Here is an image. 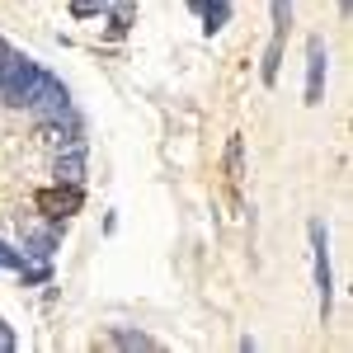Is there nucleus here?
Listing matches in <instances>:
<instances>
[{
	"mask_svg": "<svg viewBox=\"0 0 353 353\" xmlns=\"http://www.w3.org/2000/svg\"><path fill=\"white\" fill-rule=\"evenodd\" d=\"M38 61H28V57L10 52V48H0V104H10V109H24L28 90L38 81Z\"/></svg>",
	"mask_w": 353,
	"mask_h": 353,
	"instance_id": "f257e3e1",
	"label": "nucleus"
},
{
	"mask_svg": "<svg viewBox=\"0 0 353 353\" xmlns=\"http://www.w3.org/2000/svg\"><path fill=\"white\" fill-rule=\"evenodd\" d=\"M24 109H33L38 118H61V113H71V94H66V85L57 81V76H48V71H38V81H33V90H28Z\"/></svg>",
	"mask_w": 353,
	"mask_h": 353,
	"instance_id": "f03ea898",
	"label": "nucleus"
},
{
	"mask_svg": "<svg viewBox=\"0 0 353 353\" xmlns=\"http://www.w3.org/2000/svg\"><path fill=\"white\" fill-rule=\"evenodd\" d=\"M311 259H316V288H321V316H330L334 306V278H330V236H325V221H311Z\"/></svg>",
	"mask_w": 353,
	"mask_h": 353,
	"instance_id": "7ed1b4c3",
	"label": "nucleus"
},
{
	"mask_svg": "<svg viewBox=\"0 0 353 353\" xmlns=\"http://www.w3.org/2000/svg\"><path fill=\"white\" fill-rule=\"evenodd\" d=\"M269 5H273V38H269V52H264V66H259V76H264V85H278L283 38H288V28H292V0H269Z\"/></svg>",
	"mask_w": 353,
	"mask_h": 353,
	"instance_id": "20e7f679",
	"label": "nucleus"
},
{
	"mask_svg": "<svg viewBox=\"0 0 353 353\" xmlns=\"http://www.w3.org/2000/svg\"><path fill=\"white\" fill-rule=\"evenodd\" d=\"M38 141H43L48 151H71V146H85V141H81V123H76V113H61V118H43V123H38Z\"/></svg>",
	"mask_w": 353,
	"mask_h": 353,
	"instance_id": "39448f33",
	"label": "nucleus"
},
{
	"mask_svg": "<svg viewBox=\"0 0 353 353\" xmlns=\"http://www.w3.org/2000/svg\"><path fill=\"white\" fill-rule=\"evenodd\" d=\"M325 66H330L325 43L311 38V43H306V104H311V109L325 99Z\"/></svg>",
	"mask_w": 353,
	"mask_h": 353,
	"instance_id": "423d86ee",
	"label": "nucleus"
},
{
	"mask_svg": "<svg viewBox=\"0 0 353 353\" xmlns=\"http://www.w3.org/2000/svg\"><path fill=\"white\" fill-rule=\"evenodd\" d=\"M33 203H38V212H48L52 221H61V217H71V212L81 208V184H57V189H43Z\"/></svg>",
	"mask_w": 353,
	"mask_h": 353,
	"instance_id": "0eeeda50",
	"label": "nucleus"
},
{
	"mask_svg": "<svg viewBox=\"0 0 353 353\" xmlns=\"http://www.w3.org/2000/svg\"><path fill=\"white\" fill-rule=\"evenodd\" d=\"M52 179H57V184H81V179H85V146H71V151H57Z\"/></svg>",
	"mask_w": 353,
	"mask_h": 353,
	"instance_id": "6e6552de",
	"label": "nucleus"
},
{
	"mask_svg": "<svg viewBox=\"0 0 353 353\" xmlns=\"http://www.w3.org/2000/svg\"><path fill=\"white\" fill-rule=\"evenodd\" d=\"M24 254H38V259H52L57 254V226H33V231H24Z\"/></svg>",
	"mask_w": 353,
	"mask_h": 353,
	"instance_id": "1a4fd4ad",
	"label": "nucleus"
},
{
	"mask_svg": "<svg viewBox=\"0 0 353 353\" xmlns=\"http://www.w3.org/2000/svg\"><path fill=\"white\" fill-rule=\"evenodd\" d=\"M226 19H231V0H212V5H203V33L212 38L217 28H226Z\"/></svg>",
	"mask_w": 353,
	"mask_h": 353,
	"instance_id": "9d476101",
	"label": "nucleus"
},
{
	"mask_svg": "<svg viewBox=\"0 0 353 353\" xmlns=\"http://www.w3.org/2000/svg\"><path fill=\"white\" fill-rule=\"evenodd\" d=\"M113 344H118V349H161V344H156V339H151V334H141V330H113Z\"/></svg>",
	"mask_w": 353,
	"mask_h": 353,
	"instance_id": "9b49d317",
	"label": "nucleus"
},
{
	"mask_svg": "<svg viewBox=\"0 0 353 353\" xmlns=\"http://www.w3.org/2000/svg\"><path fill=\"white\" fill-rule=\"evenodd\" d=\"M226 174H231V179H241V174H245V141H241V137L226 141Z\"/></svg>",
	"mask_w": 353,
	"mask_h": 353,
	"instance_id": "f8f14e48",
	"label": "nucleus"
},
{
	"mask_svg": "<svg viewBox=\"0 0 353 353\" xmlns=\"http://www.w3.org/2000/svg\"><path fill=\"white\" fill-rule=\"evenodd\" d=\"M24 264H28V254H24V250H10V245L0 241V269H14V273H19Z\"/></svg>",
	"mask_w": 353,
	"mask_h": 353,
	"instance_id": "ddd939ff",
	"label": "nucleus"
},
{
	"mask_svg": "<svg viewBox=\"0 0 353 353\" xmlns=\"http://www.w3.org/2000/svg\"><path fill=\"white\" fill-rule=\"evenodd\" d=\"M71 14H81V19H90V14H104V0H71Z\"/></svg>",
	"mask_w": 353,
	"mask_h": 353,
	"instance_id": "4468645a",
	"label": "nucleus"
},
{
	"mask_svg": "<svg viewBox=\"0 0 353 353\" xmlns=\"http://www.w3.org/2000/svg\"><path fill=\"white\" fill-rule=\"evenodd\" d=\"M339 5H344V10H349V0H339Z\"/></svg>",
	"mask_w": 353,
	"mask_h": 353,
	"instance_id": "2eb2a0df",
	"label": "nucleus"
}]
</instances>
